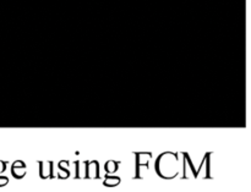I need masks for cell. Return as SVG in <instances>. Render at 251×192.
I'll return each mask as SVG.
<instances>
[{"mask_svg":"<svg viewBox=\"0 0 251 192\" xmlns=\"http://www.w3.org/2000/svg\"><path fill=\"white\" fill-rule=\"evenodd\" d=\"M5 184H7V179H0V186L5 185Z\"/></svg>","mask_w":251,"mask_h":192,"instance_id":"7a4b0ae2","label":"cell"},{"mask_svg":"<svg viewBox=\"0 0 251 192\" xmlns=\"http://www.w3.org/2000/svg\"><path fill=\"white\" fill-rule=\"evenodd\" d=\"M118 183H119V179H115V180H110V183H109V181H105V184H107V185H110V184H114V185H115V184H118Z\"/></svg>","mask_w":251,"mask_h":192,"instance_id":"6da1fadb","label":"cell"}]
</instances>
